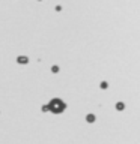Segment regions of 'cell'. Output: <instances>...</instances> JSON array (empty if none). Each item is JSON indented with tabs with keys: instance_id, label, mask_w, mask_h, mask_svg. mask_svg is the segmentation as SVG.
Here are the masks:
<instances>
[{
	"instance_id": "1",
	"label": "cell",
	"mask_w": 140,
	"mask_h": 144,
	"mask_svg": "<svg viewBox=\"0 0 140 144\" xmlns=\"http://www.w3.org/2000/svg\"><path fill=\"white\" fill-rule=\"evenodd\" d=\"M47 108H51V111L53 113H62L63 111V108H65V105H63V102L62 101H57V99H54Z\"/></svg>"
},
{
	"instance_id": "2",
	"label": "cell",
	"mask_w": 140,
	"mask_h": 144,
	"mask_svg": "<svg viewBox=\"0 0 140 144\" xmlns=\"http://www.w3.org/2000/svg\"><path fill=\"white\" fill-rule=\"evenodd\" d=\"M95 120V116H87V122H94Z\"/></svg>"
}]
</instances>
